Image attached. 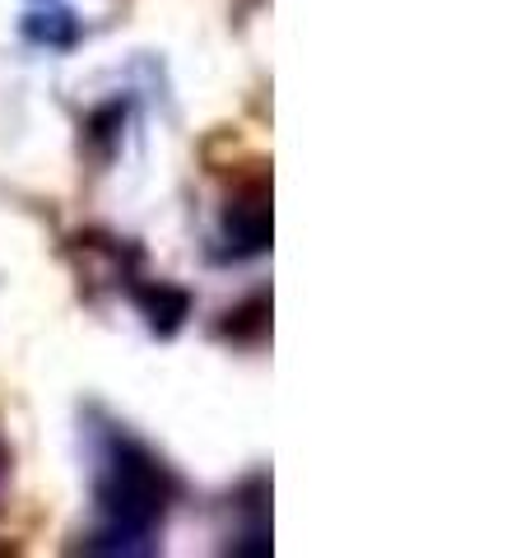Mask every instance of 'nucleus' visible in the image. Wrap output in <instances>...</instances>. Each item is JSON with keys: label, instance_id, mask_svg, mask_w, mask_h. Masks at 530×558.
Masks as SVG:
<instances>
[{"label": "nucleus", "instance_id": "obj_1", "mask_svg": "<svg viewBox=\"0 0 530 558\" xmlns=\"http://www.w3.org/2000/svg\"><path fill=\"white\" fill-rule=\"evenodd\" d=\"M177 498V484L168 465L154 457L145 442L127 433H108L98 451V475H94V512L98 526L88 531V554H154L164 517Z\"/></svg>", "mask_w": 530, "mask_h": 558}, {"label": "nucleus", "instance_id": "obj_2", "mask_svg": "<svg viewBox=\"0 0 530 558\" xmlns=\"http://www.w3.org/2000/svg\"><path fill=\"white\" fill-rule=\"evenodd\" d=\"M224 256L246 260V256H261L270 247V191L265 182L242 186L233 201L224 209Z\"/></svg>", "mask_w": 530, "mask_h": 558}, {"label": "nucleus", "instance_id": "obj_3", "mask_svg": "<svg viewBox=\"0 0 530 558\" xmlns=\"http://www.w3.org/2000/svg\"><path fill=\"white\" fill-rule=\"evenodd\" d=\"M5 484H10V442L0 433V494H5Z\"/></svg>", "mask_w": 530, "mask_h": 558}]
</instances>
